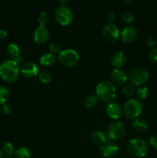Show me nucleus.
Wrapping results in <instances>:
<instances>
[{"label": "nucleus", "instance_id": "obj_1", "mask_svg": "<svg viewBox=\"0 0 157 158\" xmlns=\"http://www.w3.org/2000/svg\"><path fill=\"white\" fill-rule=\"evenodd\" d=\"M19 67L18 63L12 60H7L0 65V77L8 83L15 81L18 77Z\"/></svg>", "mask_w": 157, "mask_h": 158}, {"label": "nucleus", "instance_id": "obj_2", "mask_svg": "<svg viewBox=\"0 0 157 158\" xmlns=\"http://www.w3.org/2000/svg\"><path fill=\"white\" fill-rule=\"evenodd\" d=\"M96 96L98 99L105 103H110L113 101L116 96V89L112 82L109 80H103L100 82L96 86Z\"/></svg>", "mask_w": 157, "mask_h": 158}, {"label": "nucleus", "instance_id": "obj_3", "mask_svg": "<svg viewBox=\"0 0 157 158\" xmlns=\"http://www.w3.org/2000/svg\"><path fill=\"white\" fill-rule=\"evenodd\" d=\"M128 152L132 157L141 158L145 157L149 151V143L141 138L131 139L127 144Z\"/></svg>", "mask_w": 157, "mask_h": 158}, {"label": "nucleus", "instance_id": "obj_4", "mask_svg": "<svg viewBox=\"0 0 157 158\" xmlns=\"http://www.w3.org/2000/svg\"><path fill=\"white\" fill-rule=\"evenodd\" d=\"M143 110V103L138 99L131 98L124 103L123 112L130 119H135L142 114Z\"/></svg>", "mask_w": 157, "mask_h": 158}, {"label": "nucleus", "instance_id": "obj_5", "mask_svg": "<svg viewBox=\"0 0 157 158\" xmlns=\"http://www.w3.org/2000/svg\"><path fill=\"white\" fill-rule=\"evenodd\" d=\"M58 60L62 66H66V67H72V66L76 65L77 63L78 62L79 55L75 49H63L58 54Z\"/></svg>", "mask_w": 157, "mask_h": 158}, {"label": "nucleus", "instance_id": "obj_6", "mask_svg": "<svg viewBox=\"0 0 157 158\" xmlns=\"http://www.w3.org/2000/svg\"><path fill=\"white\" fill-rule=\"evenodd\" d=\"M56 21L62 26H68L73 19L72 11L66 5H60L56 7L54 12Z\"/></svg>", "mask_w": 157, "mask_h": 158}, {"label": "nucleus", "instance_id": "obj_7", "mask_svg": "<svg viewBox=\"0 0 157 158\" xmlns=\"http://www.w3.org/2000/svg\"><path fill=\"white\" fill-rule=\"evenodd\" d=\"M149 78V73L143 67H136L130 70L128 75L130 83L134 86H140L147 81Z\"/></svg>", "mask_w": 157, "mask_h": 158}, {"label": "nucleus", "instance_id": "obj_8", "mask_svg": "<svg viewBox=\"0 0 157 158\" xmlns=\"http://www.w3.org/2000/svg\"><path fill=\"white\" fill-rule=\"evenodd\" d=\"M125 133V125L120 121H114L108 126L106 135L109 140H119L124 136Z\"/></svg>", "mask_w": 157, "mask_h": 158}, {"label": "nucleus", "instance_id": "obj_9", "mask_svg": "<svg viewBox=\"0 0 157 158\" xmlns=\"http://www.w3.org/2000/svg\"><path fill=\"white\" fill-rule=\"evenodd\" d=\"M102 34L105 40L111 43L116 41L120 35L119 28L114 23H107L105 25L102 30Z\"/></svg>", "mask_w": 157, "mask_h": 158}, {"label": "nucleus", "instance_id": "obj_10", "mask_svg": "<svg viewBox=\"0 0 157 158\" xmlns=\"http://www.w3.org/2000/svg\"><path fill=\"white\" fill-rule=\"evenodd\" d=\"M119 146L112 140H107L100 147V152L103 157L110 158L118 153Z\"/></svg>", "mask_w": 157, "mask_h": 158}, {"label": "nucleus", "instance_id": "obj_11", "mask_svg": "<svg viewBox=\"0 0 157 158\" xmlns=\"http://www.w3.org/2000/svg\"><path fill=\"white\" fill-rule=\"evenodd\" d=\"M49 31L46 26H39L35 29L33 33L34 41L38 44L42 45L49 40Z\"/></svg>", "mask_w": 157, "mask_h": 158}, {"label": "nucleus", "instance_id": "obj_12", "mask_svg": "<svg viewBox=\"0 0 157 158\" xmlns=\"http://www.w3.org/2000/svg\"><path fill=\"white\" fill-rule=\"evenodd\" d=\"M122 40L123 43H129L133 42L138 35V30L133 25H127L122 31Z\"/></svg>", "mask_w": 157, "mask_h": 158}, {"label": "nucleus", "instance_id": "obj_13", "mask_svg": "<svg viewBox=\"0 0 157 158\" xmlns=\"http://www.w3.org/2000/svg\"><path fill=\"white\" fill-rule=\"evenodd\" d=\"M106 111L108 117H110L111 119H113V120H118L119 117H121L122 114H123L122 106H120L119 103L115 101L108 103V104L106 105Z\"/></svg>", "mask_w": 157, "mask_h": 158}, {"label": "nucleus", "instance_id": "obj_14", "mask_svg": "<svg viewBox=\"0 0 157 158\" xmlns=\"http://www.w3.org/2000/svg\"><path fill=\"white\" fill-rule=\"evenodd\" d=\"M38 66L34 62H26L21 67V73L27 78H33L38 75Z\"/></svg>", "mask_w": 157, "mask_h": 158}, {"label": "nucleus", "instance_id": "obj_15", "mask_svg": "<svg viewBox=\"0 0 157 158\" xmlns=\"http://www.w3.org/2000/svg\"><path fill=\"white\" fill-rule=\"evenodd\" d=\"M6 52H7V54L10 57L11 60H14L16 63H20L23 60V57L22 56L21 53H20L19 48L15 43H9L6 48Z\"/></svg>", "mask_w": 157, "mask_h": 158}, {"label": "nucleus", "instance_id": "obj_16", "mask_svg": "<svg viewBox=\"0 0 157 158\" xmlns=\"http://www.w3.org/2000/svg\"><path fill=\"white\" fill-rule=\"evenodd\" d=\"M111 79L116 84H123L127 81L128 76L122 69H114L111 73Z\"/></svg>", "mask_w": 157, "mask_h": 158}, {"label": "nucleus", "instance_id": "obj_17", "mask_svg": "<svg viewBox=\"0 0 157 158\" xmlns=\"http://www.w3.org/2000/svg\"><path fill=\"white\" fill-rule=\"evenodd\" d=\"M112 64L116 69H120L126 61V56L123 51H116L112 56Z\"/></svg>", "mask_w": 157, "mask_h": 158}, {"label": "nucleus", "instance_id": "obj_18", "mask_svg": "<svg viewBox=\"0 0 157 158\" xmlns=\"http://www.w3.org/2000/svg\"><path fill=\"white\" fill-rule=\"evenodd\" d=\"M91 140L95 144L102 145L106 143L107 140H109V139L106 135V133H104L101 131H95L92 132V135H91Z\"/></svg>", "mask_w": 157, "mask_h": 158}, {"label": "nucleus", "instance_id": "obj_19", "mask_svg": "<svg viewBox=\"0 0 157 158\" xmlns=\"http://www.w3.org/2000/svg\"><path fill=\"white\" fill-rule=\"evenodd\" d=\"M55 56L51 52H46L41 56L39 59L40 64L43 66H51L55 63Z\"/></svg>", "mask_w": 157, "mask_h": 158}, {"label": "nucleus", "instance_id": "obj_20", "mask_svg": "<svg viewBox=\"0 0 157 158\" xmlns=\"http://www.w3.org/2000/svg\"><path fill=\"white\" fill-rule=\"evenodd\" d=\"M132 127L138 132H143L148 128L147 123L141 118H135L132 122Z\"/></svg>", "mask_w": 157, "mask_h": 158}, {"label": "nucleus", "instance_id": "obj_21", "mask_svg": "<svg viewBox=\"0 0 157 158\" xmlns=\"http://www.w3.org/2000/svg\"><path fill=\"white\" fill-rule=\"evenodd\" d=\"M15 158H30L31 151L26 147H21L15 151Z\"/></svg>", "mask_w": 157, "mask_h": 158}, {"label": "nucleus", "instance_id": "obj_22", "mask_svg": "<svg viewBox=\"0 0 157 158\" xmlns=\"http://www.w3.org/2000/svg\"><path fill=\"white\" fill-rule=\"evenodd\" d=\"M2 151V153L6 157H10L15 153V149H14L13 144L12 143H10V142H6V143H5L3 144Z\"/></svg>", "mask_w": 157, "mask_h": 158}, {"label": "nucleus", "instance_id": "obj_23", "mask_svg": "<svg viewBox=\"0 0 157 158\" xmlns=\"http://www.w3.org/2000/svg\"><path fill=\"white\" fill-rule=\"evenodd\" d=\"M148 92H149V89H148L147 86H140L136 89L135 95H136V97L138 98L139 100H144V99H146L147 97Z\"/></svg>", "mask_w": 157, "mask_h": 158}, {"label": "nucleus", "instance_id": "obj_24", "mask_svg": "<svg viewBox=\"0 0 157 158\" xmlns=\"http://www.w3.org/2000/svg\"><path fill=\"white\" fill-rule=\"evenodd\" d=\"M9 97V91L6 86L0 85V104H4Z\"/></svg>", "mask_w": 157, "mask_h": 158}, {"label": "nucleus", "instance_id": "obj_25", "mask_svg": "<svg viewBox=\"0 0 157 158\" xmlns=\"http://www.w3.org/2000/svg\"><path fill=\"white\" fill-rule=\"evenodd\" d=\"M97 100H98V97L96 95H94V94H90V95H88L87 97L85 98L84 103L85 106L86 107H92L94 105H95V103H97Z\"/></svg>", "mask_w": 157, "mask_h": 158}, {"label": "nucleus", "instance_id": "obj_26", "mask_svg": "<svg viewBox=\"0 0 157 158\" xmlns=\"http://www.w3.org/2000/svg\"><path fill=\"white\" fill-rule=\"evenodd\" d=\"M38 78L42 83H49L52 80V76L49 72L44 70L38 73Z\"/></svg>", "mask_w": 157, "mask_h": 158}, {"label": "nucleus", "instance_id": "obj_27", "mask_svg": "<svg viewBox=\"0 0 157 158\" xmlns=\"http://www.w3.org/2000/svg\"><path fill=\"white\" fill-rule=\"evenodd\" d=\"M123 92L126 97H131L135 93V86L132 83H128L126 84L123 88Z\"/></svg>", "mask_w": 157, "mask_h": 158}, {"label": "nucleus", "instance_id": "obj_28", "mask_svg": "<svg viewBox=\"0 0 157 158\" xmlns=\"http://www.w3.org/2000/svg\"><path fill=\"white\" fill-rule=\"evenodd\" d=\"M121 19L123 22H125V23H131L133 22L135 17H134V15L132 14V12H131L130 11H124V12L122 13Z\"/></svg>", "mask_w": 157, "mask_h": 158}, {"label": "nucleus", "instance_id": "obj_29", "mask_svg": "<svg viewBox=\"0 0 157 158\" xmlns=\"http://www.w3.org/2000/svg\"><path fill=\"white\" fill-rule=\"evenodd\" d=\"M37 20H38L40 26H46L49 22V15L46 12H41L38 14Z\"/></svg>", "mask_w": 157, "mask_h": 158}, {"label": "nucleus", "instance_id": "obj_30", "mask_svg": "<svg viewBox=\"0 0 157 158\" xmlns=\"http://www.w3.org/2000/svg\"><path fill=\"white\" fill-rule=\"evenodd\" d=\"M49 50L50 52L53 55L55 54H59L62 52V47L60 44H58L56 42H53L49 45Z\"/></svg>", "mask_w": 157, "mask_h": 158}, {"label": "nucleus", "instance_id": "obj_31", "mask_svg": "<svg viewBox=\"0 0 157 158\" xmlns=\"http://www.w3.org/2000/svg\"><path fill=\"white\" fill-rule=\"evenodd\" d=\"M149 58L152 63H157V47H154L149 51Z\"/></svg>", "mask_w": 157, "mask_h": 158}, {"label": "nucleus", "instance_id": "obj_32", "mask_svg": "<svg viewBox=\"0 0 157 158\" xmlns=\"http://www.w3.org/2000/svg\"><path fill=\"white\" fill-rule=\"evenodd\" d=\"M2 112L4 114H9L12 112V107L8 103H4V104L2 105Z\"/></svg>", "mask_w": 157, "mask_h": 158}, {"label": "nucleus", "instance_id": "obj_33", "mask_svg": "<svg viewBox=\"0 0 157 158\" xmlns=\"http://www.w3.org/2000/svg\"><path fill=\"white\" fill-rule=\"evenodd\" d=\"M115 17H116V15H115L114 12H109L107 15H106V18H107L108 21H109V23H113V22L115 19Z\"/></svg>", "mask_w": 157, "mask_h": 158}, {"label": "nucleus", "instance_id": "obj_34", "mask_svg": "<svg viewBox=\"0 0 157 158\" xmlns=\"http://www.w3.org/2000/svg\"><path fill=\"white\" fill-rule=\"evenodd\" d=\"M146 43H147L148 46H155V44H157L156 39L154 38L153 36H149V38L147 39V40H146Z\"/></svg>", "mask_w": 157, "mask_h": 158}, {"label": "nucleus", "instance_id": "obj_35", "mask_svg": "<svg viewBox=\"0 0 157 158\" xmlns=\"http://www.w3.org/2000/svg\"><path fill=\"white\" fill-rule=\"evenodd\" d=\"M149 143L153 148L157 150V137L156 136H152L149 140Z\"/></svg>", "mask_w": 157, "mask_h": 158}, {"label": "nucleus", "instance_id": "obj_36", "mask_svg": "<svg viewBox=\"0 0 157 158\" xmlns=\"http://www.w3.org/2000/svg\"><path fill=\"white\" fill-rule=\"evenodd\" d=\"M7 36V32L5 29H0V40L5 39Z\"/></svg>", "mask_w": 157, "mask_h": 158}, {"label": "nucleus", "instance_id": "obj_37", "mask_svg": "<svg viewBox=\"0 0 157 158\" xmlns=\"http://www.w3.org/2000/svg\"><path fill=\"white\" fill-rule=\"evenodd\" d=\"M2 151L1 148H0V158H2Z\"/></svg>", "mask_w": 157, "mask_h": 158}, {"label": "nucleus", "instance_id": "obj_38", "mask_svg": "<svg viewBox=\"0 0 157 158\" xmlns=\"http://www.w3.org/2000/svg\"><path fill=\"white\" fill-rule=\"evenodd\" d=\"M6 158H12V157H6Z\"/></svg>", "mask_w": 157, "mask_h": 158}, {"label": "nucleus", "instance_id": "obj_39", "mask_svg": "<svg viewBox=\"0 0 157 158\" xmlns=\"http://www.w3.org/2000/svg\"><path fill=\"white\" fill-rule=\"evenodd\" d=\"M156 41H157V38H156Z\"/></svg>", "mask_w": 157, "mask_h": 158}]
</instances>
